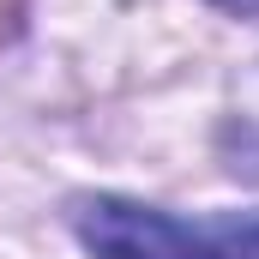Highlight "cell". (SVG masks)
<instances>
[{"mask_svg": "<svg viewBox=\"0 0 259 259\" xmlns=\"http://www.w3.org/2000/svg\"><path fill=\"white\" fill-rule=\"evenodd\" d=\"M72 235L97 259H259V211L175 217L115 193L72 199Z\"/></svg>", "mask_w": 259, "mask_h": 259, "instance_id": "6da1fadb", "label": "cell"}, {"mask_svg": "<svg viewBox=\"0 0 259 259\" xmlns=\"http://www.w3.org/2000/svg\"><path fill=\"white\" fill-rule=\"evenodd\" d=\"M24 24V0H0V42H12Z\"/></svg>", "mask_w": 259, "mask_h": 259, "instance_id": "7a4b0ae2", "label": "cell"}, {"mask_svg": "<svg viewBox=\"0 0 259 259\" xmlns=\"http://www.w3.org/2000/svg\"><path fill=\"white\" fill-rule=\"evenodd\" d=\"M217 6H229V12H241V18H259V0H217Z\"/></svg>", "mask_w": 259, "mask_h": 259, "instance_id": "3957f363", "label": "cell"}]
</instances>
